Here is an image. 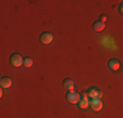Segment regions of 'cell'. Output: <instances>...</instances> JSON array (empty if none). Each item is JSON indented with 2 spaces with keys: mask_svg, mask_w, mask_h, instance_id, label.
<instances>
[{
  "mask_svg": "<svg viewBox=\"0 0 123 118\" xmlns=\"http://www.w3.org/2000/svg\"><path fill=\"white\" fill-rule=\"evenodd\" d=\"M89 108H92V110H94V111L102 110V108H104L102 100H101V98H92V100H90V105H89Z\"/></svg>",
  "mask_w": 123,
  "mask_h": 118,
  "instance_id": "cell-4",
  "label": "cell"
},
{
  "mask_svg": "<svg viewBox=\"0 0 123 118\" xmlns=\"http://www.w3.org/2000/svg\"><path fill=\"white\" fill-rule=\"evenodd\" d=\"M86 93H88V96H89L90 100L92 98H101L102 97V92L98 89V88H96V87H90L89 89L86 91Z\"/></svg>",
  "mask_w": 123,
  "mask_h": 118,
  "instance_id": "cell-5",
  "label": "cell"
},
{
  "mask_svg": "<svg viewBox=\"0 0 123 118\" xmlns=\"http://www.w3.org/2000/svg\"><path fill=\"white\" fill-rule=\"evenodd\" d=\"M12 85V80L9 78H1L0 79V87L1 88H9Z\"/></svg>",
  "mask_w": 123,
  "mask_h": 118,
  "instance_id": "cell-10",
  "label": "cell"
},
{
  "mask_svg": "<svg viewBox=\"0 0 123 118\" xmlns=\"http://www.w3.org/2000/svg\"><path fill=\"white\" fill-rule=\"evenodd\" d=\"M105 29V22H102V21H96V22H93V30L94 32H102Z\"/></svg>",
  "mask_w": 123,
  "mask_h": 118,
  "instance_id": "cell-9",
  "label": "cell"
},
{
  "mask_svg": "<svg viewBox=\"0 0 123 118\" xmlns=\"http://www.w3.org/2000/svg\"><path fill=\"white\" fill-rule=\"evenodd\" d=\"M89 105H90V98H89V96H88V93L84 92L81 94L80 101H79V106H80V109H88Z\"/></svg>",
  "mask_w": 123,
  "mask_h": 118,
  "instance_id": "cell-3",
  "label": "cell"
},
{
  "mask_svg": "<svg viewBox=\"0 0 123 118\" xmlns=\"http://www.w3.org/2000/svg\"><path fill=\"white\" fill-rule=\"evenodd\" d=\"M119 12H121V13L123 14V1L121 3V5H119Z\"/></svg>",
  "mask_w": 123,
  "mask_h": 118,
  "instance_id": "cell-13",
  "label": "cell"
},
{
  "mask_svg": "<svg viewBox=\"0 0 123 118\" xmlns=\"http://www.w3.org/2000/svg\"><path fill=\"white\" fill-rule=\"evenodd\" d=\"M52 39H54V35H52V33H50V32L42 33L41 34V38H39V41L43 45H50V43L52 42Z\"/></svg>",
  "mask_w": 123,
  "mask_h": 118,
  "instance_id": "cell-6",
  "label": "cell"
},
{
  "mask_svg": "<svg viewBox=\"0 0 123 118\" xmlns=\"http://www.w3.org/2000/svg\"><path fill=\"white\" fill-rule=\"evenodd\" d=\"M107 66H109V68L111 71H118L119 68H121V62H119L118 59L113 58V59H110V60L107 62Z\"/></svg>",
  "mask_w": 123,
  "mask_h": 118,
  "instance_id": "cell-7",
  "label": "cell"
},
{
  "mask_svg": "<svg viewBox=\"0 0 123 118\" xmlns=\"http://www.w3.org/2000/svg\"><path fill=\"white\" fill-rule=\"evenodd\" d=\"M9 62H11V64H12L13 67H21V66H24V58H22V55L18 54V52H13V54L11 55Z\"/></svg>",
  "mask_w": 123,
  "mask_h": 118,
  "instance_id": "cell-1",
  "label": "cell"
},
{
  "mask_svg": "<svg viewBox=\"0 0 123 118\" xmlns=\"http://www.w3.org/2000/svg\"><path fill=\"white\" fill-rule=\"evenodd\" d=\"M24 66L26 68H30L31 66H33V59L31 58H25L24 59Z\"/></svg>",
  "mask_w": 123,
  "mask_h": 118,
  "instance_id": "cell-11",
  "label": "cell"
},
{
  "mask_svg": "<svg viewBox=\"0 0 123 118\" xmlns=\"http://www.w3.org/2000/svg\"><path fill=\"white\" fill-rule=\"evenodd\" d=\"M67 101L71 102V104H79V101H80L81 98V94L77 93L76 91H71V92H67Z\"/></svg>",
  "mask_w": 123,
  "mask_h": 118,
  "instance_id": "cell-2",
  "label": "cell"
},
{
  "mask_svg": "<svg viewBox=\"0 0 123 118\" xmlns=\"http://www.w3.org/2000/svg\"><path fill=\"white\" fill-rule=\"evenodd\" d=\"M99 21H102V22H106V21H107V16H105V14H102V16L99 17Z\"/></svg>",
  "mask_w": 123,
  "mask_h": 118,
  "instance_id": "cell-12",
  "label": "cell"
},
{
  "mask_svg": "<svg viewBox=\"0 0 123 118\" xmlns=\"http://www.w3.org/2000/svg\"><path fill=\"white\" fill-rule=\"evenodd\" d=\"M63 87L66 88L68 92H71V91H75V83L71 80V79H66V80L63 81Z\"/></svg>",
  "mask_w": 123,
  "mask_h": 118,
  "instance_id": "cell-8",
  "label": "cell"
}]
</instances>
